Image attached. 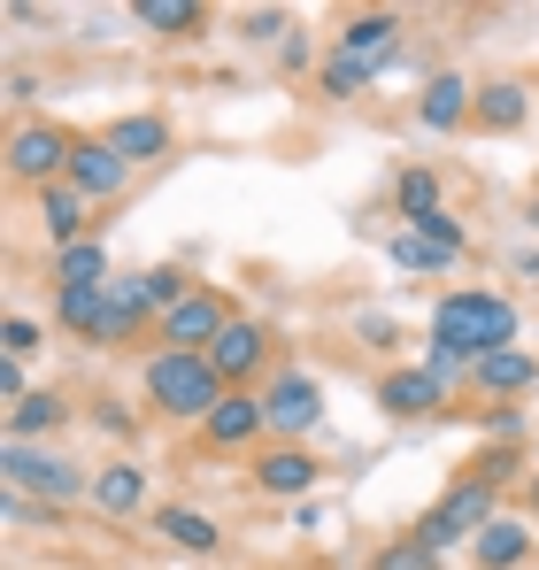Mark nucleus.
I'll use <instances>...</instances> for the list:
<instances>
[{"mask_svg":"<svg viewBox=\"0 0 539 570\" xmlns=\"http://www.w3.org/2000/svg\"><path fill=\"white\" fill-rule=\"evenodd\" d=\"M224 324H232V301H224L216 285H193L178 308L155 324V340H163V347H178V355H208V347L224 340Z\"/></svg>","mask_w":539,"mask_h":570,"instance_id":"8","label":"nucleus"},{"mask_svg":"<svg viewBox=\"0 0 539 570\" xmlns=\"http://www.w3.org/2000/svg\"><path fill=\"white\" fill-rule=\"evenodd\" d=\"M131 16H139L147 31H163V39H200V23H208L200 0H139Z\"/></svg>","mask_w":539,"mask_h":570,"instance_id":"28","label":"nucleus"},{"mask_svg":"<svg viewBox=\"0 0 539 570\" xmlns=\"http://www.w3.org/2000/svg\"><path fill=\"white\" fill-rule=\"evenodd\" d=\"M525 224H532V232H539V186H532V200H525Z\"/></svg>","mask_w":539,"mask_h":570,"instance_id":"44","label":"nucleus"},{"mask_svg":"<svg viewBox=\"0 0 539 570\" xmlns=\"http://www.w3.org/2000/svg\"><path fill=\"white\" fill-rule=\"evenodd\" d=\"M448 208V178L432 170V163H409L401 178H393V216L401 224H424V216H440Z\"/></svg>","mask_w":539,"mask_h":570,"instance_id":"25","label":"nucleus"},{"mask_svg":"<svg viewBox=\"0 0 539 570\" xmlns=\"http://www.w3.org/2000/svg\"><path fill=\"white\" fill-rule=\"evenodd\" d=\"M316 478H324V463H316L308 448H293V440H270L263 455L247 463V485L270 493V501H308V493H316Z\"/></svg>","mask_w":539,"mask_h":570,"instance_id":"12","label":"nucleus"},{"mask_svg":"<svg viewBox=\"0 0 539 570\" xmlns=\"http://www.w3.org/2000/svg\"><path fill=\"white\" fill-rule=\"evenodd\" d=\"M470 385H478L486 401H517V393H532V385H539V363L525 355V347H501V355H478Z\"/></svg>","mask_w":539,"mask_h":570,"instance_id":"23","label":"nucleus"},{"mask_svg":"<svg viewBox=\"0 0 539 570\" xmlns=\"http://www.w3.org/2000/svg\"><path fill=\"white\" fill-rule=\"evenodd\" d=\"M39 347H47V332H39V316H23V308H16V316L0 324V355H16V363H23V355H39Z\"/></svg>","mask_w":539,"mask_h":570,"instance_id":"36","label":"nucleus"},{"mask_svg":"<svg viewBox=\"0 0 539 570\" xmlns=\"http://www.w3.org/2000/svg\"><path fill=\"white\" fill-rule=\"evenodd\" d=\"M470 108H478V86H470L462 70H432L424 94H416V131H424V139H448V131L470 124Z\"/></svg>","mask_w":539,"mask_h":570,"instance_id":"17","label":"nucleus"},{"mask_svg":"<svg viewBox=\"0 0 539 570\" xmlns=\"http://www.w3.org/2000/svg\"><path fill=\"white\" fill-rule=\"evenodd\" d=\"M55 324H62L70 340L100 347V332H108V285H62V293H55Z\"/></svg>","mask_w":539,"mask_h":570,"instance_id":"24","label":"nucleus"},{"mask_svg":"<svg viewBox=\"0 0 539 570\" xmlns=\"http://www.w3.org/2000/svg\"><path fill=\"white\" fill-rule=\"evenodd\" d=\"M131 178H139V170H131V163H124V155L108 147V131H78V155H70V186L86 193L92 208H116V200L131 193Z\"/></svg>","mask_w":539,"mask_h":570,"instance_id":"10","label":"nucleus"},{"mask_svg":"<svg viewBox=\"0 0 539 570\" xmlns=\"http://www.w3.org/2000/svg\"><path fill=\"white\" fill-rule=\"evenodd\" d=\"M448 379H432L424 363H393L385 379H378V409L393 416V424H432L440 409H448Z\"/></svg>","mask_w":539,"mask_h":570,"instance_id":"11","label":"nucleus"},{"mask_svg":"<svg viewBox=\"0 0 539 570\" xmlns=\"http://www.w3.org/2000/svg\"><path fill=\"white\" fill-rule=\"evenodd\" d=\"M470 471L486 478V485H501V493H509V485H525V455H517V448H478V463H470Z\"/></svg>","mask_w":539,"mask_h":570,"instance_id":"34","label":"nucleus"},{"mask_svg":"<svg viewBox=\"0 0 539 570\" xmlns=\"http://www.w3.org/2000/svg\"><path fill=\"white\" fill-rule=\"evenodd\" d=\"M92 432H100V440H116V448H124V440H131V432H139V416H131V409H124V401H116V393H108V401H92Z\"/></svg>","mask_w":539,"mask_h":570,"instance_id":"37","label":"nucleus"},{"mask_svg":"<svg viewBox=\"0 0 539 570\" xmlns=\"http://www.w3.org/2000/svg\"><path fill=\"white\" fill-rule=\"evenodd\" d=\"M70 155H78V131L55 124V116H16L8 124V178L23 193H47L70 178Z\"/></svg>","mask_w":539,"mask_h":570,"instance_id":"5","label":"nucleus"},{"mask_svg":"<svg viewBox=\"0 0 539 570\" xmlns=\"http://www.w3.org/2000/svg\"><path fill=\"white\" fill-rule=\"evenodd\" d=\"M424 340H440L454 355H501V347H517V301L509 293H486V285H454L432 301V332Z\"/></svg>","mask_w":539,"mask_h":570,"instance_id":"1","label":"nucleus"},{"mask_svg":"<svg viewBox=\"0 0 539 570\" xmlns=\"http://www.w3.org/2000/svg\"><path fill=\"white\" fill-rule=\"evenodd\" d=\"M193 285H200V278H185L178 263H155V271H147V293H155V316H170V308H178V301L193 293Z\"/></svg>","mask_w":539,"mask_h":570,"instance_id":"35","label":"nucleus"},{"mask_svg":"<svg viewBox=\"0 0 539 570\" xmlns=\"http://www.w3.org/2000/svg\"><path fill=\"white\" fill-rule=\"evenodd\" d=\"M332 55H347V62H370L378 78L401 62V16L393 8H362L340 23V39H332Z\"/></svg>","mask_w":539,"mask_h":570,"instance_id":"13","label":"nucleus"},{"mask_svg":"<svg viewBox=\"0 0 539 570\" xmlns=\"http://www.w3.org/2000/svg\"><path fill=\"white\" fill-rule=\"evenodd\" d=\"M385 255H393V271H409V278H448L454 263H462V255L432 247V239H424V232H409V224L393 232V247H385Z\"/></svg>","mask_w":539,"mask_h":570,"instance_id":"27","label":"nucleus"},{"mask_svg":"<svg viewBox=\"0 0 539 570\" xmlns=\"http://www.w3.org/2000/svg\"><path fill=\"white\" fill-rule=\"evenodd\" d=\"M517 278H532V285H539V247H525V255H517Z\"/></svg>","mask_w":539,"mask_h":570,"instance_id":"43","label":"nucleus"},{"mask_svg":"<svg viewBox=\"0 0 539 570\" xmlns=\"http://www.w3.org/2000/svg\"><path fill=\"white\" fill-rule=\"evenodd\" d=\"M208 363H216V379L232 385V393H263L270 371H277V340H270V324H255V316H232L224 340L208 347Z\"/></svg>","mask_w":539,"mask_h":570,"instance_id":"7","label":"nucleus"},{"mask_svg":"<svg viewBox=\"0 0 539 570\" xmlns=\"http://www.w3.org/2000/svg\"><path fill=\"white\" fill-rule=\"evenodd\" d=\"M108 147H116L131 170H155V163H170V155H178V131H170V116H163V108H131V116H116V124H108Z\"/></svg>","mask_w":539,"mask_h":570,"instance_id":"16","label":"nucleus"},{"mask_svg":"<svg viewBox=\"0 0 539 570\" xmlns=\"http://www.w3.org/2000/svg\"><path fill=\"white\" fill-rule=\"evenodd\" d=\"M0 485L47 501V509H70L78 493H92V471L62 448H23V440H0Z\"/></svg>","mask_w":539,"mask_h":570,"instance_id":"4","label":"nucleus"},{"mask_svg":"<svg viewBox=\"0 0 539 570\" xmlns=\"http://www.w3.org/2000/svg\"><path fill=\"white\" fill-rule=\"evenodd\" d=\"M277 70H293V78H301V70H316V47H308V39L293 31V39L277 47Z\"/></svg>","mask_w":539,"mask_h":570,"instance_id":"40","label":"nucleus"},{"mask_svg":"<svg viewBox=\"0 0 539 570\" xmlns=\"http://www.w3.org/2000/svg\"><path fill=\"white\" fill-rule=\"evenodd\" d=\"M62 424H70V393L39 385L31 401H16V409H8L0 440H23V448H55V432H62Z\"/></svg>","mask_w":539,"mask_h":570,"instance_id":"21","label":"nucleus"},{"mask_svg":"<svg viewBox=\"0 0 539 570\" xmlns=\"http://www.w3.org/2000/svg\"><path fill=\"white\" fill-rule=\"evenodd\" d=\"M0 524H8V532H55V524H62V509H47V501H31V493L0 485Z\"/></svg>","mask_w":539,"mask_h":570,"instance_id":"30","label":"nucleus"},{"mask_svg":"<svg viewBox=\"0 0 539 570\" xmlns=\"http://www.w3.org/2000/svg\"><path fill=\"white\" fill-rule=\"evenodd\" d=\"M31 208H39L47 255H55V247H78V239H92V200L70 186V178H62V186H47V193H31Z\"/></svg>","mask_w":539,"mask_h":570,"instance_id":"19","label":"nucleus"},{"mask_svg":"<svg viewBox=\"0 0 539 570\" xmlns=\"http://www.w3.org/2000/svg\"><path fill=\"white\" fill-rule=\"evenodd\" d=\"M355 340H362V347H393V324L370 308V316H355Z\"/></svg>","mask_w":539,"mask_h":570,"instance_id":"41","label":"nucleus"},{"mask_svg":"<svg viewBox=\"0 0 539 570\" xmlns=\"http://www.w3.org/2000/svg\"><path fill=\"white\" fill-rule=\"evenodd\" d=\"M409 232H424V239H432V247H448V255H470V232L454 224L448 208H440V216H424V224H409Z\"/></svg>","mask_w":539,"mask_h":570,"instance_id":"38","label":"nucleus"},{"mask_svg":"<svg viewBox=\"0 0 539 570\" xmlns=\"http://www.w3.org/2000/svg\"><path fill=\"white\" fill-rule=\"evenodd\" d=\"M263 409H270V440H293L308 448V432L324 424V379L301 371V363H277L263 385Z\"/></svg>","mask_w":539,"mask_h":570,"instance_id":"6","label":"nucleus"},{"mask_svg":"<svg viewBox=\"0 0 539 570\" xmlns=\"http://www.w3.org/2000/svg\"><path fill=\"white\" fill-rule=\"evenodd\" d=\"M370 570H448V556H432L416 532H401V540H385V548L370 556Z\"/></svg>","mask_w":539,"mask_h":570,"instance_id":"31","label":"nucleus"},{"mask_svg":"<svg viewBox=\"0 0 539 570\" xmlns=\"http://www.w3.org/2000/svg\"><path fill=\"white\" fill-rule=\"evenodd\" d=\"M139 393H147V409H155V416H170V424H185V432H200L232 385L216 379V363H208V355L155 347V355H147V371H139Z\"/></svg>","mask_w":539,"mask_h":570,"instance_id":"2","label":"nucleus"},{"mask_svg":"<svg viewBox=\"0 0 539 570\" xmlns=\"http://www.w3.org/2000/svg\"><path fill=\"white\" fill-rule=\"evenodd\" d=\"M147 524H155L178 556H216V548H224V524H216L208 509H193V501H163Z\"/></svg>","mask_w":539,"mask_h":570,"instance_id":"22","label":"nucleus"},{"mask_svg":"<svg viewBox=\"0 0 539 570\" xmlns=\"http://www.w3.org/2000/svg\"><path fill=\"white\" fill-rule=\"evenodd\" d=\"M493 517H501V485H486L478 471H462L448 493H440V501H432V509L409 524V532H416L432 556H454V548H470V540H478Z\"/></svg>","mask_w":539,"mask_h":570,"instance_id":"3","label":"nucleus"},{"mask_svg":"<svg viewBox=\"0 0 539 570\" xmlns=\"http://www.w3.org/2000/svg\"><path fill=\"white\" fill-rule=\"evenodd\" d=\"M370 86H378V70H370V62H347V55H324V70H316V94L340 100V108H347V100H362Z\"/></svg>","mask_w":539,"mask_h":570,"instance_id":"29","label":"nucleus"},{"mask_svg":"<svg viewBox=\"0 0 539 570\" xmlns=\"http://www.w3.org/2000/svg\"><path fill=\"white\" fill-rule=\"evenodd\" d=\"M39 385H31V371L16 363V355H0V409H16V401H31Z\"/></svg>","mask_w":539,"mask_h":570,"instance_id":"39","label":"nucleus"},{"mask_svg":"<svg viewBox=\"0 0 539 570\" xmlns=\"http://www.w3.org/2000/svg\"><path fill=\"white\" fill-rule=\"evenodd\" d=\"M163 316H155V293H147V271H116L108 278V332H100V347H131V340H147Z\"/></svg>","mask_w":539,"mask_h":570,"instance_id":"15","label":"nucleus"},{"mask_svg":"<svg viewBox=\"0 0 539 570\" xmlns=\"http://www.w3.org/2000/svg\"><path fill=\"white\" fill-rule=\"evenodd\" d=\"M263 440H270L263 393H224L216 416L200 424V448H208V455H263Z\"/></svg>","mask_w":539,"mask_h":570,"instance_id":"9","label":"nucleus"},{"mask_svg":"<svg viewBox=\"0 0 539 570\" xmlns=\"http://www.w3.org/2000/svg\"><path fill=\"white\" fill-rule=\"evenodd\" d=\"M47 271H55V293H62V285H108V278H116V263H108V239H100V232L78 239V247H55V255H47Z\"/></svg>","mask_w":539,"mask_h":570,"instance_id":"26","label":"nucleus"},{"mask_svg":"<svg viewBox=\"0 0 539 570\" xmlns=\"http://www.w3.org/2000/svg\"><path fill=\"white\" fill-rule=\"evenodd\" d=\"M470 124H478L486 139L525 131V124H532V86H525V78H486V86H478V108H470Z\"/></svg>","mask_w":539,"mask_h":570,"instance_id":"20","label":"nucleus"},{"mask_svg":"<svg viewBox=\"0 0 539 570\" xmlns=\"http://www.w3.org/2000/svg\"><path fill=\"white\" fill-rule=\"evenodd\" d=\"M239 39H247V47H285V39H293V16H285V8H247V16H239Z\"/></svg>","mask_w":539,"mask_h":570,"instance_id":"32","label":"nucleus"},{"mask_svg":"<svg viewBox=\"0 0 539 570\" xmlns=\"http://www.w3.org/2000/svg\"><path fill=\"white\" fill-rule=\"evenodd\" d=\"M478 432H486V448H517L525 440V401H493L478 416Z\"/></svg>","mask_w":539,"mask_h":570,"instance_id":"33","label":"nucleus"},{"mask_svg":"<svg viewBox=\"0 0 539 570\" xmlns=\"http://www.w3.org/2000/svg\"><path fill=\"white\" fill-rule=\"evenodd\" d=\"M532 556H539V524H532V517H509V509L470 540V563H478V570H525Z\"/></svg>","mask_w":539,"mask_h":570,"instance_id":"18","label":"nucleus"},{"mask_svg":"<svg viewBox=\"0 0 539 570\" xmlns=\"http://www.w3.org/2000/svg\"><path fill=\"white\" fill-rule=\"evenodd\" d=\"M517 493H525V517H532V524H539V471L525 478V485H517Z\"/></svg>","mask_w":539,"mask_h":570,"instance_id":"42","label":"nucleus"},{"mask_svg":"<svg viewBox=\"0 0 539 570\" xmlns=\"http://www.w3.org/2000/svg\"><path fill=\"white\" fill-rule=\"evenodd\" d=\"M92 517H108V524H131V517H155L147 509V463H131V455H116V463H92Z\"/></svg>","mask_w":539,"mask_h":570,"instance_id":"14","label":"nucleus"}]
</instances>
